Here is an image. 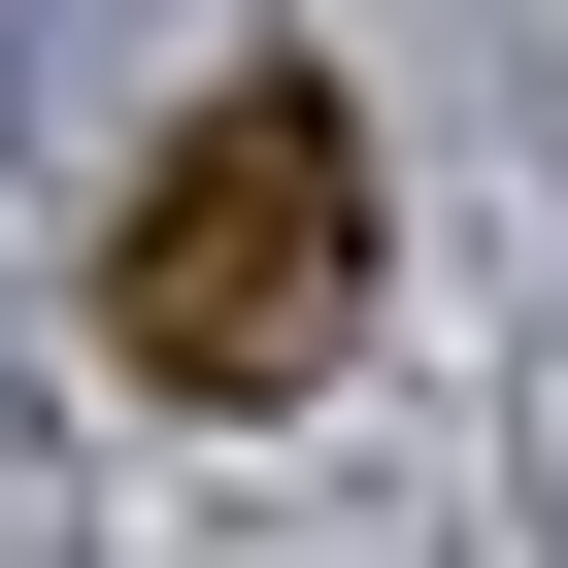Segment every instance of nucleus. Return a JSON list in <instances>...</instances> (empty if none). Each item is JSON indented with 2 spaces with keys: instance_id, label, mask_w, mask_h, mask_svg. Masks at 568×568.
I'll return each mask as SVG.
<instances>
[{
  "instance_id": "f257e3e1",
  "label": "nucleus",
  "mask_w": 568,
  "mask_h": 568,
  "mask_svg": "<svg viewBox=\"0 0 568 568\" xmlns=\"http://www.w3.org/2000/svg\"><path fill=\"white\" fill-rule=\"evenodd\" d=\"M101 335H134L168 402H302V368L368 335V134H335L302 68H234V101L134 168V234H101Z\"/></svg>"
}]
</instances>
